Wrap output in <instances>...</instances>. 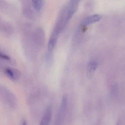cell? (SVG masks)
<instances>
[{
	"label": "cell",
	"instance_id": "1",
	"mask_svg": "<svg viewBox=\"0 0 125 125\" xmlns=\"http://www.w3.org/2000/svg\"><path fill=\"white\" fill-rule=\"evenodd\" d=\"M61 30H62V28L61 26L58 25L56 26L55 29L53 30V32L52 33V35L50 38L48 43V49L50 51H52L54 49L55 45L56 44L59 35Z\"/></svg>",
	"mask_w": 125,
	"mask_h": 125
},
{
	"label": "cell",
	"instance_id": "2",
	"mask_svg": "<svg viewBox=\"0 0 125 125\" xmlns=\"http://www.w3.org/2000/svg\"><path fill=\"white\" fill-rule=\"evenodd\" d=\"M78 3V0H70V1L67 17L65 19V23H67L74 14L77 9Z\"/></svg>",
	"mask_w": 125,
	"mask_h": 125
},
{
	"label": "cell",
	"instance_id": "3",
	"mask_svg": "<svg viewBox=\"0 0 125 125\" xmlns=\"http://www.w3.org/2000/svg\"><path fill=\"white\" fill-rule=\"evenodd\" d=\"M101 18L102 17L100 15L95 14L91 15L84 19L82 22V25L83 27H85L92 23L98 22L100 20Z\"/></svg>",
	"mask_w": 125,
	"mask_h": 125
},
{
	"label": "cell",
	"instance_id": "4",
	"mask_svg": "<svg viewBox=\"0 0 125 125\" xmlns=\"http://www.w3.org/2000/svg\"><path fill=\"white\" fill-rule=\"evenodd\" d=\"M98 66V64L95 61H91L88 64L86 69V74L88 78H92Z\"/></svg>",
	"mask_w": 125,
	"mask_h": 125
},
{
	"label": "cell",
	"instance_id": "5",
	"mask_svg": "<svg viewBox=\"0 0 125 125\" xmlns=\"http://www.w3.org/2000/svg\"><path fill=\"white\" fill-rule=\"evenodd\" d=\"M52 119V111L50 107L46 110L44 115L41 120L40 125H47L50 124Z\"/></svg>",
	"mask_w": 125,
	"mask_h": 125
},
{
	"label": "cell",
	"instance_id": "6",
	"mask_svg": "<svg viewBox=\"0 0 125 125\" xmlns=\"http://www.w3.org/2000/svg\"><path fill=\"white\" fill-rule=\"evenodd\" d=\"M68 105V97L67 95H63L61 105L60 109L59 116L60 118H62L63 114L64 113L67 109Z\"/></svg>",
	"mask_w": 125,
	"mask_h": 125
},
{
	"label": "cell",
	"instance_id": "7",
	"mask_svg": "<svg viewBox=\"0 0 125 125\" xmlns=\"http://www.w3.org/2000/svg\"><path fill=\"white\" fill-rule=\"evenodd\" d=\"M32 1L35 9L37 11H39L42 8V0H32Z\"/></svg>",
	"mask_w": 125,
	"mask_h": 125
},
{
	"label": "cell",
	"instance_id": "8",
	"mask_svg": "<svg viewBox=\"0 0 125 125\" xmlns=\"http://www.w3.org/2000/svg\"><path fill=\"white\" fill-rule=\"evenodd\" d=\"M14 72L15 71H14V70L10 68H7L6 69V73L7 75L10 78L14 80L15 79H17L15 78V74H14Z\"/></svg>",
	"mask_w": 125,
	"mask_h": 125
},
{
	"label": "cell",
	"instance_id": "9",
	"mask_svg": "<svg viewBox=\"0 0 125 125\" xmlns=\"http://www.w3.org/2000/svg\"><path fill=\"white\" fill-rule=\"evenodd\" d=\"M0 58L7 60H10V58L8 56H6V55L0 53Z\"/></svg>",
	"mask_w": 125,
	"mask_h": 125
}]
</instances>
